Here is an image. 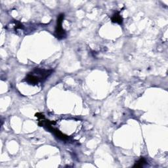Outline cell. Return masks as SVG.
<instances>
[{
	"mask_svg": "<svg viewBox=\"0 0 168 168\" xmlns=\"http://www.w3.org/2000/svg\"><path fill=\"white\" fill-rule=\"evenodd\" d=\"M53 72H54L53 70H45L36 68L31 72L28 73V74L25 78V80L30 85H38L39 83L44 82L47 78L52 74Z\"/></svg>",
	"mask_w": 168,
	"mask_h": 168,
	"instance_id": "1",
	"label": "cell"
},
{
	"mask_svg": "<svg viewBox=\"0 0 168 168\" xmlns=\"http://www.w3.org/2000/svg\"><path fill=\"white\" fill-rule=\"evenodd\" d=\"M64 17H65V15H64L63 13H61V14H60L58 16L56 20V25L54 34L56 38L59 39H62L65 38L66 36V31L63 29L62 26Z\"/></svg>",
	"mask_w": 168,
	"mask_h": 168,
	"instance_id": "2",
	"label": "cell"
},
{
	"mask_svg": "<svg viewBox=\"0 0 168 168\" xmlns=\"http://www.w3.org/2000/svg\"><path fill=\"white\" fill-rule=\"evenodd\" d=\"M111 21L113 23H117V24L120 25H122L123 18L122 16L120 15L119 11H117L115 13H114L111 17Z\"/></svg>",
	"mask_w": 168,
	"mask_h": 168,
	"instance_id": "3",
	"label": "cell"
},
{
	"mask_svg": "<svg viewBox=\"0 0 168 168\" xmlns=\"http://www.w3.org/2000/svg\"><path fill=\"white\" fill-rule=\"evenodd\" d=\"M146 164V161L145 159H144V158L140 157V158L139 160H137L135 163V165L133 166V167H137V168L143 167Z\"/></svg>",
	"mask_w": 168,
	"mask_h": 168,
	"instance_id": "4",
	"label": "cell"
},
{
	"mask_svg": "<svg viewBox=\"0 0 168 168\" xmlns=\"http://www.w3.org/2000/svg\"><path fill=\"white\" fill-rule=\"evenodd\" d=\"M23 28V26L21 24V22H16V25L15 26V30L16 29H21Z\"/></svg>",
	"mask_w": 168,
	"mask_h": 168,
	"instance_id": "5",
	"label": "cell"
}]
</instances>
